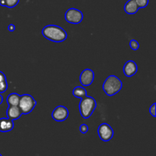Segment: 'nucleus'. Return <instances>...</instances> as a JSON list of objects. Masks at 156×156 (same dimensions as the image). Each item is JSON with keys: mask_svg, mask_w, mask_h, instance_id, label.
<instances>
[{"mask_svg": "<svg viewBox=\"0 0 156 156\" xmlns=\"http://www.w3.org/2000/svg\"><path fill=\"white\" fill-rule=\"evenodd\" d=\"M43 36L53 42L60 43L67 39V32L62 27L56 24H48L43 28Z\"/></svg>", "mask_w": 156, "mask_h": 156, "instance_id": "f257e3e1", "label": "nucleus"}, {"mask_svg": "<svg viewBox=\"0 0 156 156\" xmlns=\"http://www.w3.org/2000/svg\"><path fill=\"white\" fill-rule=\"evenodd\" d=\"M102 87L105 93L108 96H112L121 90L123 87V83L121 80L115 75H110L108 78H106Z\"/></svg>", "mask_w": 156, "mask_h": 156, "instance_id": "f03ea898", "label": "nucleus"}, {"mask_svg": "<svg viewBox=\"0 0 156 156\" xmlns=\"http://www.w3.org/2000/svg\"><path fill=\"white\" fill-rule=\"evenodd\" d=\"M96 108H97V102L92 96H86L85 97L81 99L79 109V113L82 118L88 119L91 117Z\"/></svg>", "mask_w": 156, "mask_h": 156, "instance_id": "7ed1b4c3", "label": "nucleus"}, {"mask_svg": "<svg viewBox=\"0 0 156 156\" xmlns=\"http://www.w3.org/2000/svg\"><path fill=\"white\" fill-rule=\"evenodd\" d=\"M36 99H34V98L30 94L25 93V94L21 95V97H20L18 107L21 110L22 114L27 115L31 113L34 107L36 106Z\"/></svg>", "mask_w": 156, "mask_h": 156, "instance_id": "20e7f679", "label": "nucleus"}, {"mask_svg": "<svg viewBox=\"0 0 156 156\" xmlns=\"http://www.w3.org/2000/svg\"><path fill=\"white\" fill-rule=\"evenodd\" d=\"M83 17V13L79 9L75 8H70L65 13L66 21L73 24H78L82 22Z\"/></svg>", "mask_w": 156, "mask_h": 156, "instance_id": "39448f33", "label": "nucleus"}, {"mask_svg": "<svg viewBox=\"0 0 156 156\" xmlns=\"http://www.w3.org/2000/svg\"><path fill=\"white\" fill-rule=\"evenodd\" d=\"M98 134L99 138L104 142H109L112 139L114 136V132L112 127L109 124L104 122L98 126Z\"/></svg>", "mask_w": 156, "mask_h": 156, "instance_id": "423d86ee", "label": "nucleus"}, {"mask_svg": "<svg viewBox=\"0 0 156 156\" xmlns=\"http://www.w3.org/2000/svg\"><path fill=\"white\" fill-rule=\"evenodd\" d=\"M69 112L65 106H57L52 112V118L56 122H63L68 118Z\"/></svg>", "mask_w": 156, "mask_h": 156, "instance_id": "0eeeda50", "label": "nucleus"}, {"mask_svg": "<svg viewBox=\"0 0 156 156\" xmlns=\"http://www.w3.org/2000/svg\"><path fill=\"white\" fill-rule=\"evenodd\" d=\"M94 80V73L91 69L86 68L83 70L79 76V81L82 87H89Z\"/></svg>", "mask_w": 156, "mask_h": 156, "instance_id": "6e6552de", "label": "nucleus"}, {"mask_svg": "<svg viewBox=\"0 0 156 156\" xmlns=\"http://www.w3.org/2000/svg\"><path fill=\"white\" fill-rule=\"evenodd\" d=\"M123 70L125 76H127V77H131V76H134L137 73L138 66H137L136 63L135 61L129 60V61H127L125 63Z\"/></svg>", "mask_w": 156, "mask_h": 156, "instance_id": "1a4fd4ad", "label": "nucleus"}, {"mask_svg": "<svg viewBox=\"0 0 156 156\" xmlns=\"http://www.w3.org/2000/svg\"><path fill=\"white\" fill-rule=\"evenodd\" d=\"M15 127L14 121L8 118H0V132H9L12 131Z\"/></svg>", "mask_w": 156, "mask_h": 156, "instance_id": "9d476101", "label": "nucleus"}, {"mask_svg": "<svg viewBox=\"0 0 156 156\" xmlns=\"http://www.w3.org/2000/svg\"><path fill=\"white\" fill-rule=\"evenodd\" d=\"M6 115H7L8 119L14 121L19 119L22 115V113L18 106H9V108L6 110Z\"/></svg>", "mask_w": 156, "mask_h": 156, "instance_id": "9b49d317", "label": "nucleus"}, {"mask_svg": "<svg viewBox=\"0 0 156 156\" xmlns=\"http://www.w3.org/2000/svg\"><path fill=\"white\" fill-rule=\"evenodd\" d=\"M124 12L128 15H134L139 11V7L136 3L135 0H128L124 5Z\"/></svg>", "mask_w": 156, "mask_h": 156, "instance_id": "f8f14e48", "label": "nucleus"}, {"mask_svg": "<svg viewBox=\"0 0 156 156\" xmlns=\"http://www.w3.org/2000/svg\"><path fill=\"white\" fill-rule=\"evenodd\" d=\"M20 97H21V95H19L17 93H12L8 95L7 98H6V102H7L9 106H18Z\"/></svg>", "mask_w": 156, "mask_h": 156, "instance_id": "ddd939ff", "label": "nucleus"}, {"mask_svg": "<svg viewBox=\"0 0 156 156\" xmlns=\"http://www.w3.org/2000/svg\"><path fill=\"white\" fill-rule=\"evenodd\" d=\"M73 95L75 97L79 98V99H82V98L88 96L86 89L82 86H77V87H75L73 90Z\"/></svg>", "mask_w": 156, "mask_h": 156, "instance_id": "4468645a", "label": "nucleus"}, {"mask_svg": "<svg viewBox=\"0 0 156 156\" xmlns=\"http://www.w3.org/2000/svg\"><path fill=\"white\" fill-rule=\"evenodd\" d=\"M8 89V82L6 76L2 71L0 70V94L6 92Z\"/></svg>", "mask_w": 156, "mask_h": 156, "instance_id": "2eb2a0df", "label": "nucleus"}, {"mask_svg": "<svg viewBox=\"0 0 156 156\" xmlns=\"http://www.w3.org/2000/svg\"><path fill=\"white\" fill-rule=\"evenodd\" d=\"M20 0H5V6L9 9H12V8L15 7L19 3Z\"/></svg>", "mask_w": 156, "mask_h": 156, "instance_id": "dca6fc26", "label": "nucleus"}, {"mask_svg": "<svg viewBox=\"0 0 156 156\" xmlns=\"http://www.w3.org/2000/svg\"><path fill=\"white\" fill-rule=\"evenodd\" d=\"M139 9H144L149 5V0H135Z\"/></svg>", "mask_w": 156, "mask_h": 156, "instance_id": "f3484780", "label": "nucleus"}, {"mask_svg": "<svg viewBox=\"0 0 156 156\" xmlns=\"http://www.w3.org/2000/svg\"><path fill=\"white\" fill-rule=\"evenodd\" d=\"M129 47L133 50H137L140 48V44L138 41L135 39H132L129 41Z\"/></svg>", "mask_w": 156, "mask_h": 156, "instance_id": "a211bd4d", "label": "nucleus"}, {"mask_svg": "<svg viewBox=\"0 0 156 156\" xmlns=\"http://www.w3.org/2000/svg\"><path fill=\"white\" fill-rule=\"evenodd\" d=\"M79 131L82 134H85L88 132V125L85 123L81 124L80 126H79Z\"/></svg>", "mask_w": 156, "mask_h": 156, "instance_id": "6ab92c4d", "label": "nucleus"}, {"mask_svg": "<svg viewBox=\"0 0 156 156\" xmlns=\"http://www.w3.org/2000/svg\"><path fill=\"white\" fill-rule=\"evenodd\" d=\"M155 108H156V105L155 103H153L150 107H149V113L150 114L152 115L153 117H155L156 115H155Z\"/></svg>", "mask_w": 156, "mask_h": 156, "instance_id": "aec40b11", "label": "nucleus"}, {"mask_svg": "<svg viewBox=\"0 0 156 156\" xmlns=\"http://www.w3.org/2000/svg\"><path fill=\"white\" fill-rule=\"evenodd\" d=\"M15 30V25L14 24H10L8 25V31L10 32H13Z\"/></svg>", "mask_w": 156, "mask_h": 156, "instance_id": "412c9836", "label": "nucleus"}, {"mask_svg": "<svg viewBox=\"0 0 156 156\" xmlns=\"http://www.w3.org/2000/svg\"><path fill=\"white\" fill-rule=\"evenodd\" d=\"M0 6L5 7V0H0Z\"/></svg>", "mask_w": 156, "mask_h": 156, "instance_id": "4be33fe9", "label": "nucleus"}, {"mask_svg": "<svg viewBox=\"0 0 156 156\" xmlns=\"http://www.w3.org/2000/svg\"><path fill=\"white\" fill-rule=\"evenodd\" d=\"M2 102H3V96H2V95L0 94V105L2 103Z\"/></svg>", "mask_w": 156, "mask_h": 156, "instance_id": "5701e85b", "label": "nucleus"}, {"mask_svg": "<svg viewBox=\"0 0 156 156\" xmlns=\"http://www.w3.org/2000/svg\"><path fill=\"white\" fill-rule=\"evenodd\" d=\"M0 156H2V154H1V153H0Z\"/></svg>", "mask_w": 156, "mask_h": 156, "instance_id": "b1692460", "label": "nucleus"}]
</instances>
